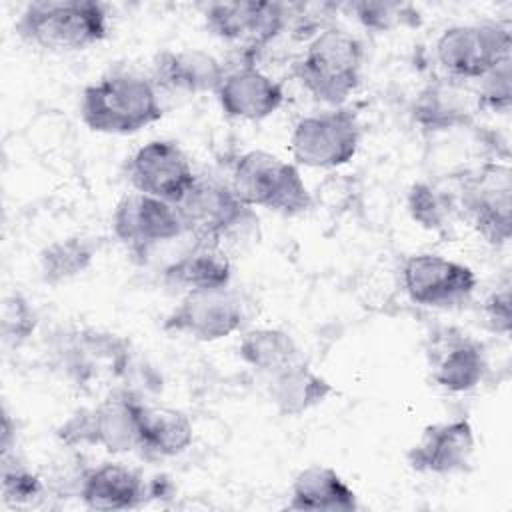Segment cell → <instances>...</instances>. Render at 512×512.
Returning a JSON list of instances; mask_svg holds the SVG:
<instances>
[{"label": "cell", "mask_w": 512, "mask_h": 512, "mask_svg": "<svg viewBox=\"0 0 512 512\" xmlns=\"http://www.w3.org/2000/svg\"><path fill=\"white\" fill-rule=\"evenodd\" d=\"M430 370L432 380L440 388L460 394L482 382L488 362L484 348L476 340L460 334H446L430 352Z\"/></svg>", "instance_id": "ac0fdd59"}, {"label": "cell", "mask_w": 512, "mask_h": 512, "mask_svg": "<svg viewBox=\"0 0 512 512\" xmlns=\"http://www.w3.org/2000/svg\"><path fill=\"white\" fill-rule=\"evenodd\" d=\"M162 114L154 82L132 72L106 74L88 84L80 98V118L98 134H136Z\"/></svg>", "instance_id": "6da1fadb"}, {"label": "cell", "mask_w": 512, "mask_h": 512, "mask_svg": "<svg viewBox=\"0 0 512 512\" xmlns=\"http://www.w3.org/2000/svg\"><path fill=\"white\" fill-rule=\"evenodd\" d=\"M112 230L114 236L134 252H146L186 232L174 204L142 192L126 194L116 204Z\"/></svg>", "instance_id": "5bb4252c"}, {"label": "cell", "mask_w": 512, "mask_h": 512, "mask_svg": "<svg viewBox=\"0 0 512 512\" xmlns=\"http://www.w3.org/2000/svg\"><path fill=\"white\" fill-rule=\"evenodd\" d=\"M38 316L22 292H10L2 300L0 332L2 340L10 346L24 344L36 330Z\"/></svg>", "instance_id": "f1b7e54d"}, {"label": "cell", "mask_w": 512, "mask_h": 512, "mask_svg": "<svg viewBox=\"0 0 512 512\" xmlns=\"http://www.w3.org/2000/svg\"><path fill=\"white\" fill-rule=\"evenodd\" d=\"M14 436H16V426L12 424V418H10L8 410L4 408V412H2V444H0L2 446V454L12 450Z\"/></svg>", "instance_id": "d6a6232c"}, {"label": "cell", "mask_w": 512, "mask_h": 512, "mask_svg": "<svg viewBox=\"0 0 512 512\" xmlns=\"http://www.w3.org/2000/svg\"><path fill=\"white\" fill-rule=\"evenodd\" d=\"M238 354L242 362L270 376L300 360L298 344L280 328H252L244 332L238 342Z\"/></svg>", "instance_id": "d4e9b609"}, {"label": "cell", "mask_w": 512, "mask_h": 512, "mask_svg": "<svg viewBox=\"0 0 512 512\" xmlns=\"http://www.w3.org/2000/svg\"><path fill=\"white\" fill-rule=\"evenodd\" d=\"M510 168L506 164H484L462 184V204L476 230L486 242L500 246L510 240Z\"/></svg>", "instance_id": "4fadbf2b"}, {"label": "cell", "mask_w": 512, "mask_h": 512, "mask_svg": "<svg viewBox=\"0 0 512 512\" xmlns=\"http://www.w3.org/2000/svg\"><path fill=\"white\" fill-rule=\"evenodd\" d=\"M230 188L250 208L284 216L312 208V196L298 168L266 150H248L234 160Z\"/></svg>", "instance_id": "277c9868"}, {"label": "cell", "mask_w": 512, "mask_h": 512, "mask_svg": "<svg viewBox=\"0 0 512 512\" xmlns=\"http://www.w3.org/2000/svg\"><path fill=\"white\" fill-rule=\"evenodd\" d=\"M14 30L24 42L44 50H86L106 38L108 14L92 0H40L22 10Z\"/></svg>", "instance_id": "7a4b0ae2"}, {"label": "cell", "mask_w": 512, "mask_h": 512, "mask_svg": "<svg viewBox=\"0 0 512 512\" xmlns=\"http://www.w3.org/2000/svg\"><path fill=\"white\" fill-rule=\"evenodd\" d=\"M232 278V264L216 242H196L192 250L164 268L166 284L186 292L226 288Z\"/></svg>", "instance_id": "7402d4cb"}, {"label": "cell", "mask_w": 512, "mask_h": 512, "mask_svg": "<svg viewBox=\"0 0 512 512\" xmlns=\"http://www.w3.org/2000/svg\"><path fill=\"white\" fill-rule=\"evenodd\" d=\"M126 178L136 192L176 204L196 174L186 152L172 140H150L126 162Z\"/></svg>", "instance_id": "7c38bea8"}, {"label": "cell", "mask_w": 512, "mask_h": 512, "mask_svg": "<svg viewBox=\"0 0 512 512\" xmlns=\"http://www.w3.org/2000/svg\"><path fill=\"white\" fill-rule=\"evenodd\" d=\"M244 322V304L226 288L186 292L164 320V330L196 342H216L238 332Z\"/></svg>", "instance_id": "ba28073f"}, {"label": "cell", "mask_w": 512, "mask_h": 512, "mask_svg": "<svg viewBox=\"0 0 512 512\" xmlns=\"http://www.w3.org/2000/svg\"><path fill=\"white\" fill-rule=\"evenodd\" d=\"M192 438V422L182 410L144 404L140 450L156 458H170L182 454L192 444Z\"/></svg>", "instance_id": "cb8c5ba5"}, {"label": "cell", "mask_w": 512, "mask_h": 512, "mask_svg": "<svg viewBox=\"0 0 512 512\" xmlns=\"http://www.w3.org/2000/svg\"><path fill=\"white\" fill-rule=\"evenodd\" d=\"M226 70L212 54L186 48L162 50L152 62V82L178 92H216Z\"/></svg>", "instance_id": "d6986e66"}, {"label": "cell", "mask_w": 512, "mask_h": 512, "mask_svg": "<svg viewBox=\"0 0 512 512\" xmlns=\"http://www.w3.org/2000/svg\"><path fill=\"white\" fill-rule=\"evenodd\" d=\"M214 94L226 116L250 122L272 116L284 102L282 84L252 62L226 72Z\"/></svg>", "instance_id": "2e32d148"}, {"label": "cell", "mask_w": 512, "mask_h": 512, "mask_svg": "<svg viewBox=\"0 0 512 512\" xmlns=\"http://www.w3.org/2000/svg\"><path fill=\"white\" fill-rule=\"evenodd\" d=\"M96 246L84 236H66L50 242L40 252V274L48 284H60L76 278L92 266Z\"/></svg>", "instance_id": "484cf974"}, {"label": "cell", "mask_w": 512, "mask_h": 512, "mask_svg": "<svg viewBox=\"0 0 512 512\" xmlns=\"http://www.w3.org/2000/svg\"><path fill=\"white\" fill-rule=\"evenodd\" d=\"M512 58L500 62L496 68H492L486 76L480 78V86L476 88L480 108H488L494 112H508L510 100H512V90H510V72Z\"/></svg>", "instance_id": "4dcf8cb0"}, {"label": "cell", "mask_w": 512, "mask_h": 512, "mask_svg": "<svg viewBox=\"0 0 512 512\" xmlns=\"http://www.w3.org/2000/svg\"><path fill=\"white\" fill-rule=\"evenodd\" d=\"M476 450L474 428L468 418H456L424 428L418 442L406 452L412 470L436 476L466 472Z\"/></svg>", "instance_id": "9a60e30c"}, {"label": "cell", "mask_w": 512, "mask_h": 512, "mask_svg": "<svg viewBox=\"0 0 512 512\" xmlns=\"http://www.w3.org/2000/svg\"><path fill=\"white\" fill-rule=\"evenodd\" d=\"M288 22V6L280 2H212L204 10L206 28L220 40L258 52L270 44Z\"/></svg>", "instance_id": "8fae6325"}, {"label": "cell", "mask_w": 512, "mask_h": 512, "mask_svg": "<svg viewBox=\"0 0 512 512\" xmlns=\"http://www.w3.org/2000/svg\"><path fill=\"white\" fill-rule=\"evenodd\" d=\"M288 508L306 512H354L358 510V498L334 468L312 464L296 474L290 486Z\"/></svg>", "instance_id": "44dd1931"}, {"label": "cell", "mask_w": 512, "mask_h": 512, "mask_svg": "<svg viewBox=\"0 0 512 512\" xmlns=\"http://www.w3.org/2000/svg\"><path fill=\"white\" fill-rule=\"evenodd\" d=\"M184 230L200 242H216L252 218V208L246 206L230 188L216 178H198L186 194L174 204Z\"/></svg>", "instance_id": "9c48e42d"}, {"label": "cell", "mask_w": 512, "mask_h": 512, "mask_svg": "<svg viewBox=\"0 0 512 512\" xmlns=\"http://www.w3.org/2000/svg\"><path fill=\"white\" fill-rule=\"evenodd\" d=\"M442 70L454 80H480L500 62L512 58L506 22L456 24L446 28L434 46Z\"/></svg>", "instance_id": "8992f818"}, {"label": "cell", "mask_w": 512, "mask_h": 512, "mask_svg": "<svg viewBox=\"0 0 512 512\" xmlns=\"http://www.w3.org/2000/svg\"><path fill=\"white\" fill-rule=\"evenodd\" d=\"M400 278L408 298L430 308L462 304L476 288V274L470 266L430 252L408 256Z\"/></svg>", "instance_id": "30bf717a"}, {"label": "cell", "mask_w": 512, "mask_h": 512, "mask_svg": "<svg viewBox=\"0 0 512 512\" xmlns=\"http://www.w3.org/2000/svg\"><path fill=\"white\" fill-rule=\"evenodd\" d=\"M362 62V42L342 28L328 26L308 42L296 62V76L314 100L336 108L358 88Z\"/></svg>", "instance_id": "3957f363"}, {"label": "cell", "mask_w": 512, "mask_h": 512, "mask_svg": "<svg viewBox=\"0 0 512 512\" xmlns=\"http://www.w3.org/2000/svg\"><path fill=\"white\" fill-rule=\"evenodd\" d=\"M2 494L6 502L14 504L32 502L42 494L40 478L22 464L12 450L2 454Z\"/></svg>", "instance_id": "f546056e"}, {"label": "cell", "mask_w": 512, "mask_h": 512, "mask_svg": "<svg viewBox=\"0 0 512 512\" xmlns=\"http://www.w3.org/2000/svg\"><path fill=\"white\" fill-rule=\"evenodd\" d=\"M78 492L92 510H128L144 500V480L120 462H104L82 474Z\"/></svg>", "instance_id": "ffe728a7"}, {"label": "cell", "mask_w": 512, "mask_h": 512, "mask_svg": "<svg viewBox=\"0 0 512 512\" xmlns=\"http://www.w3.org/2000/svg\"><path fill=\"white\" fill-rule=\"evenodd\" d=\"M348 8L364 28L376 32H390L404 26H416L420 22L418 10L406 2L362 0L348 4Z\"/></svg>", "instance_id": "4316f807"}, {"label": "cell", "mask_w": 512, "mask_h": 512, "mask_svg": "<svg viewBox=\"0 0 512 512\" xmlns=\"http://www.w3.org/2000/svg\"><path fill=\"white\" fill-rule=\"evenodd\" d=\"M144 402L128 390H112L96 408L80 410L58 432L66 444L102 446L108 452H132L142 446Z\"/></svg>", "instance_id": "5b68a950"}, {"label": "cell", "mask_w": 512, "mask_h": 512, "mask_svg": "<svg viewBox=\"0 0 512 512\" xmlns=\"http://www.w3.org/2000/svg\"><path fill=\"white\" fill-rule=\"evenodd\" d=\"M268 394L278 414L302 416L334 394V386L308 364L298 360L270 376Z\"/></svg>", "instance_id": "603a6c76"}, {"label": "cell", "mask_w": 512, "mask_h": 512, "mask_svg": "<svg viewBox=\"0 0 512 512\" xmlns=\"http://www.w3.org/2000/svg\"><path fill=\"white\" fill-rule=\"evenodd\" d=\"M480 110L476 90L462 80L446 78L434 80L418 92L412 104V118L422 130L442 132L470 124Z\"/></svg>", "instance_id": "e0dca14e"}, {"label": "cell", "mask_w": 512, "mask_h": 512, "mask_svg": "<svg viewBox=\"0 0 512 512\" xmlns=\"http://www.w3.org/2000/svg\"><path fill=\"white\" fill-rule=\"evenodd\" d=\"M484 318L486 326L502 336L510 334L512 326V308H510V282L506 280L502 286H498L484 302Z\"/></svg>", "instance_id": "1f68e13d"}, {"label": "cell", "mask_w": 512, "mask_h": 512, "mask_svg": "<svg viewBox=\"0 0 512 512\" xmlns=\"http://www.w3.org/2000/svg\"><path fill=\"white\" fill-rule=\"evenodd\" d=\"M362 128L354 110L336 106L300 118L290 134L292 158L308 168L348 164L360 146Z\"/></svg>", "instance_id": "52a82bcc"}, {"label": "cell", "mask_w": 512, "mask_h": 512, "mask_svg": "<svg viewBox=\"0 0 512 512\" xmlns=\"http://www.w3.org/2000/svg\"><path fill=\"white\" fill-rule=\"evenodd\" d=\"M406 204L412 220L426 230H442L452 214L450 196L428 182L412 184Z\"/></svg>", "instance_id": "83f0119b"}]
</instances>
